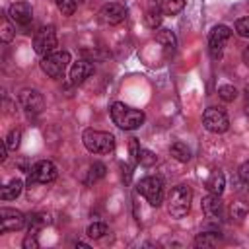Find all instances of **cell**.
<instances>
[{
	"mask_svg": "<svg viewBox=\"0 0 249 249\" xmlns=\"http://www.w3.org/2000/svg\"><path fill=\"white\" fill-rule=\"evenodd\" d=\"M111 119L123 130H134V128H138V126L144 124V119L146 117H144L142 111L132 109V107H128V105H124L121 101H115L111 105Z\"/></svg>",
	"mask_w": 249,
	"mask_h": 249,
	"instance_id": "1",
	"label": "cell"
},
{
	"mask_svg": "<svg viewBox=\"0 0 249 249\" xmlns=\"http://www.w3.org/2000/svg\"><path fill=\"white\" fill-rule=\"evenodd\" d=\"M84 146L88 148V152L91 154H111L115 150V136L103 130H93L88 128L82 134Z\"/></svg>",
	"mask_w": 249,
	"mask_h": 249,
	"instance_id": "2",
	"label": "cell"
},
{
	"mask_svg": "<svg viewBox=\"0 0 249 249\" xmlns=\"http://www.w3.org/2000/svg\"><path fill=\"white\" fill-rule=\"evenodd\" d=\"M191 200H193V191L187 185H177L171 189L169 196H167V212L173 218H183L189 208H191Z\"/></svg>",
	"mask_w": 249,
	"mask_h": 249,
	"instance_id": "3",
	"label": "cell"
},
{
	"mask_svg": "<svg viewBox=\"0 0 249 249\" xmlns=\"http://www.w3.org/2000/svg\"><path fill=\"white\" fill-rule=\"evenodd\" d=\"M70 62V53L68 51H53L41 58V68L47 76L51 78H60Z\"/></svg>",
	"mask_w": 249,
	"mask_h": 249,
	"instance_id": "4",
	"label": "cell"
},
{
	"mask_svg": "<svg viewBox=\"0 0 249 249\" xmlns=\"http://www.w3.org/2000/svg\"><path fill=\"white\" fill-rule=\"evenodd\" d=\"M136 191L152 204V206H160L163 202V181L156 175L144 177L140 179V183L136 185Z\"/></svg>",
	"mask_w": 249,
	"mask_h": 249,
	"instance_id": "5",
	"label": "cell"
},
{
	"mask_svg": "<svg viewBox=\"0 0 249 249\" xmlns=\"http://www.w3.org/2000/svg\"><path fill=\"white\" fill-rule=\"evenodd\" d=\"M58 177V171H56V165L49 160H41L37 161L31 169H29V177H27V183L29 185H47V183H53L54 179Z\"/></svg>",
	"mask_w": 249,
	"mask_h": 249,
	"instance_id": "6",
	"label": "cell"
},
{
	"mask_svg": "<svg viewBox=\"0 0 249 249\" xmlns=\"http://www.w3.org/2000/svg\"><path fill=\"white\" fill-rule=\"evenodd\" d=\"M33 49L41 56L56 49V31L53 25H43L41 29H37V33L33 35Z\"/></svg>",
	"mask_w": 249,
	"mask_h": 249,
	"instance_id": "7",
	"label": "cell"
},
{
	"mask_svg": "<svg viewBox=\"0 0 249 249\" xmlns=\"http://www.w3.org/2000/svg\"><path fill=\"white\" fill-rule=\"evenodd\" d=\"M202 123H204L206 130L216 132V134L226 132L230 128V119H228L226 111L220 109V107H208L204 111V115H202Z\"/></svg>",
	"mask_w": 249,
	"mask_h": 249,
	"instance_id": "8",
	"label": "cell"
},
{
	"mask_svg": "<svg viewBox=\"0 0 249 249\" xmlns=\"http://www.w3.org/2000/svg\"><path fill=\"white\" fill-rule=\"evenodd\" d=\"M231 37V29L228 25H216L212 31H210V37H208V51H210V56L214 60H218L224 53V47L226 43L230 41Z\"/></svg>",
	"mask_w": 249,
	"mask_h": 249,
	"instance_id": "9",
	"label": "cell"
},
{
	"mask_svg": "<svg viewBox=\"0 0 249 249\" xmlns=\"http://www.w3.org/2000/svg\"><path fill=\"white\" fill-rule=\"evenodd\" d=\"M8 18L12 19L14 25H19V27H27L33 19V8L29 2H14L10 8H8Z\"/></svg>",
	"mask_w": 249,
	"mask_h": 249,
	"instance_id": "10",
	"label": "cell"
},
{
	"mask_svg": "<svg viewBox=\"0 0 249 249\" xmlns=\"http://www.w3.org/2000/svg\"><path fill=\"white\" fill-rule=\"evenodd\" d=\"M23 224H25L23 212H19L16 208H2L0 210V231L2 233L19 230V228H23Z\"/></svg>",
	"mask_w": 249,
	"mask_h": 249,
	"instance_id": "11",
	"label": "cell"
},
{
	"mask_svg": "<svg viewBox=\"0 0 249 249\" xmlns=\"http://www.w3.org/2000/svg\"><path fill=\"white\" fill-rule=\"evenodd\" d=\"M19 103H21V107H23L27 113H31V115L41 113L43 107H45L43 95H41L37 89H29V88H25V89L19 91Z\"/></svg>",
	"mask_w": 249,
	"mask_h": 249,
	"instance_id": "12",
	"label": "cell"
},
{
	"mask_svg": "<svg viewBox=\"0 0 249 249\" xmlns=\"http://www.w3.org/2000/svg\"><path fill=\"white\" fill-rule=\"evenodd\" d=\"M124 18H126V8L119 2H109L99 10V19L107 25H117L124 21Z\"/></svg>",
	"mask_w": 249,
	"mask_h": 249,
	"instance_id": "13",
	"label": "cell"
},
{
	"mask_svg": "<svg viewBox=\"0 0 249 249\" xmlns=\"http://www.w3.org/2000/svg\"><path fill=\"white\" fill-rule=\"evenodd\" d=\"M93 72V64L89 60H76L72 66H70V82L72 84H82L89 74Z\"/></svg>",
	"mask_w": 249,
	"mask_h": 249,
	"instance_id": "14",
	"label": "cell"
},
{
	"mask_svg": "<svg viewBox=\"0 0 249 249\" xmlns=\"http://www.w3.org/2000/svg\"><path fill=\"white\" fill-rule=\"evenodd\" d=\"M150 8L165 16H175L185 8V0H150Z\"/></svg>",
	"mask_w": 249,
	"mask_h": 249,
	"instance_id": "15",
	"label": "cell"
},
{
	"mask_svg": "<svg viewBox=\"0 0 249 249\" xmlns=\"http://www.w3.org/2000/svg\"><path fill=\"white\" fill-rule=\"evenodd\" d=\"M156 41L163 47L165 56H169V54H173V53H175L177 39H175V35H173V31H171V29H158V33H156Z\"/></svg>",
	"mask_w": 249,
	"mask_h": 249,
	"instance_id": "16",
	"label": "cell"
},
{
	"mask_svg": "<svg viewBox=\"0 0 249 249\" xmlns=\"http://www.w3.org/2000/svg\"><path fill=\"white\" fill-rule=\"evenodd\" d=\"M202 212L208 216V218H218L220 212H222V200H220V195H208L202 198Z\"/></svg>",
	"mask_w": 249,
	"mask_h": 249,
	"instance_id": "17",
	"label": "cell"
},
{
	"mask_svg": "<svg viewBox=\"0 0 249 249\" xmlns=\"http://www.w3.org/2000/svg\"><path fill=\"white\" fill-rule=\"evenodd\" d=\"M224 187H226V177L222 171H212L206 179V189L208 193L212 195H222L224 193Z\"/></svg>",
	"mask_w": 249,
	"mask_h": 249,
	"instance_id": "18",
	"label": "cell"
},
{
	"mask_svg": "<svg viewBox=\"0 0 249 249\" xmlns=\"http://www.w3.org/2000/svg\"><path fill=\"white\" fill-rule=\"evenodd\" d=\"M21 189H23V183H21L19 179H12L10 183H6V185L2 187L0 196H2V200H14L16 196H19Z\"/></svg>",
	"mask_w": 249,
	"mask_h": 249,
	"instance_id": "19",
	"label": "cell"
},
{
	"mask_svg": "<svg viewBox=\"0 0 249 249\" xmlns=\"http://www.w3.org/2000/svg\"><path fill=\"white\" fill-rule=\"evenodd\" d=\"M169 152H171V156H173L177 161H181V163H187V161L191 160V148H189L185 142H181V140L173 142L171 148H169Z\"/></svg>",
	"mask_w": 249,
	"mask_h": 249,
	"instance_id": "20",
	"label": "cell"
},
{
	"mask_svg": "<svg viewBox=\"0 0 249 249\" xmlns=\"http://www.w3.org/2000/svg\"><path fill=\"white\" fill-rule=\"evenodd\" d=\"M89 237H93V239H99V237H103L105 233H109V228H107V224H103V222H93V224H89L88 226V231H86Z\"/></svg>",
	"mask_w": 249,
	"mask_h": 249,
	"instance_id": "21",
	"label": "cell"
},
{
	"mask_svg": "<svg viewBox=\"0 0 249 249\" xmlns=\"http://www.w3.org/2000/svg\"><path fill=\"white\" fill-rule=\"evenodd\" d=\"M216 243H218V237H216L214 233H208V231L198 233V235L195 237V247H212V245H216Z\"/></svg>",
	"mask_w": 249,
	"mask_h": 249,
	"instance_id": "22",
	"label": "cell"
},
{
	"mask_svg": "<svg viewBox=\"0 0 249 249\" xmlns=\"http://www.w3.org/2000/svg\"><path fill=\"white\" fill-rule=\"evenodd\" d=\"M144 21H146V25L152 27V29L160 27V23H161V12L148 8V12H146V16H144Z\"/></svg>",
	"mask_w": 249,
	"mask_h": 249,
	"instance_id": "23",
	"label": "cell"
},
{
	"mask_svg": "<svg viewBox=\"0 0 249 249\" xmlns=\"http://www.w3.org/2000/svg\"><path fill=\"white\" fill-rule=\"evenodd\" d=\"M136 161H138L140 165H146V167H150V165H154V163L158 161V156H156L154 152H150V150H142V148H140Z\"/></svg>",
	"mask_w": 249,
	"mask_h": 249,
	"instance_id": "24",
	"label": "cell"
},
{
	"mask_svg": "<svg viewBox=\"0 0 249 249\" xmlns=\"http://www.w3.org/2000/svg\"><path fill=\"white\" fill-rule=\"evenodd\" d=\"M218 95H220L222 101H233V99L237 97V89H235L233 86L226 84V86H220V88H218Z\"/></svg>",
	"mask_w": 249,
	"mask_h": 249,
	"instance_id": "25",
	"label": "cell"
},
{
	"mask_svg": "<svg viewBox=\"0 0 249 249\" xmlns=\"http://www.w3.org/2000/svg\"><path fill=\"white\" fill-rule=\"evenodd\" d=\"M105 175V165L95 161L91 167H89V177H88V183H95L97 179H101Z\"/></svg>",
	"mask_w": 249,
	"mask_h": 249,
	"instance_id": "26",
	"label": "cell"
},
{
	"mask_svg": "<svg viewBox=\"0 0 249 249\" xmlns=\"http://www.w3.org/2000/svg\"><path fill=\"white\" fill-rule=\"evenodd\" d=\"M19 140H21V130H19V128H14V130L6 136L4 142H6V146H8L10 150H16V148L19 146Z\"/></svg>",
	"mask_w": 249,
	"mask_h": 249,
	"instance_id": "27",
	"label": "cell"
},
{
	"mask_svg": "<svg viewBox=\"0 0 249 249\" xmlns=\"http://www.w3.org/2000/svg\"><path fill=\"white\" fill-rule=\"evenodd\" d=\"M56 6L62 16H72L76 12V0H56Z\"/></svg>",
	"mask_w": 249,
	"mask_h": 249,
	"instance_id": "28",
	"label": "cell"
},
{
	"mask_svg": "<svg viewBox=\"0 0 249 249\" xmlns=\"http://www.w3.org/2000/svg\"><path fill=\"white\" fill-rule=\"evenodd\" d=\"M235 33L239 37H249V18H241L235 21Z\"/></svg>",
	"mask_w": 249,
	"mask_h": 249,
	"instance_id": "29",
	"label": "cell"
},
{
	"mask_svg": "<svg viewBox=\"0 0 249 249\" xmlns=\"http://www.w3.org/2000/svg\"><path fill=\"white\" fill-rule=\"evenodd\" d=\"M245 214H247V206H245V204H241V202H233V204H231V216H233V218L241 220Z\"/></svg>",
	"mask_w": 249,
	"mask_h": 249,
	"instance_id": "30",
	"label": "cell"
},
{
	"mask_svg": "<svg viewBox=\"0 0 249 249\" xmlns=\"http://www.w3.org/2000/svg\"><path fill=\"white\" fill-rule=\"evenodd\" d=\"M37 233H27L25 237H23V249H37L39 247V241H37V237H35Z\"/></svg>",
	"mask_w": 249,
	"mask_h": 249,
	"instance_id": "31",
	"label": "cell"
},
{
	"mask_svg": "<svg viewBox=\"0 0 249 249\" xmlns=\"http://www.w3.org/2000/svg\"><path fill=\"white\" fill-rule=\"evenodd\" d=\"M239 177H241L245 183H249V161H245V163L239 167Z\"/></svg>",
	"mask_w": 249,
	"mask_h": 249,
	"instance_id": "32",
	"label": "cell"
},
{
	"mask_svg": "<svg viewBox=\"0 0 249 249\" xmlns=\"http://www.w3.org/2000/svg\"><path fill=\"white\" fill-rule=\"evenodd\" d=\"M128 146H130V154H132V158L136 160V158H138V152H140L138 140H136V138H130V144H128Z\"/></svg>",
	"mask_w": 249,
	"mask_h": 249,
	"instance_id": "33",
	"label": "cell"
},
{
	"mask_svg": "<svg viewBox=\"0 0 249 249\" xmlns=\"http://www.w3.org/2000/svg\"><path fill=\"white\" fill-rule=\"evenodd\" d=\"M4 41H10L12 39V27H10V23H8V19L4 18V37H2Z\"/></svg>",
	"mask_w": 249,
	"mask_h": 249,
	"instance_id": "34",
	"label": "cell"
},
{
	"mask_svg": "<svg viewBox=\"0 0 249 249\" xmlns=\"http://www.w3.org/2000/svg\"><path fill=\"white\" fill-rule=\"evenodd\" d=\"M243 95H245V113L249 115V86H245V89H243Z\"/></svg>",
	"mask_w": 249,
	"mask_h": 249,
	"instance_id": "35",
	"label": "cell"
},
{
	"mask_svg": "<svg viewBox=\"0 0 249 249\" xmlns=\"http://www.w3.org/2000/svg\"><path fill=\"white\" fill-rule=\"evenodd\" d=\"M243 62H245V64L249 66V47H247V49L243 51Z\"/></svg>",
	"mask_w": 249,
	"mask_h": 249,
	"instance_id": "36",
	"label": "cell"
}]
</instances>
